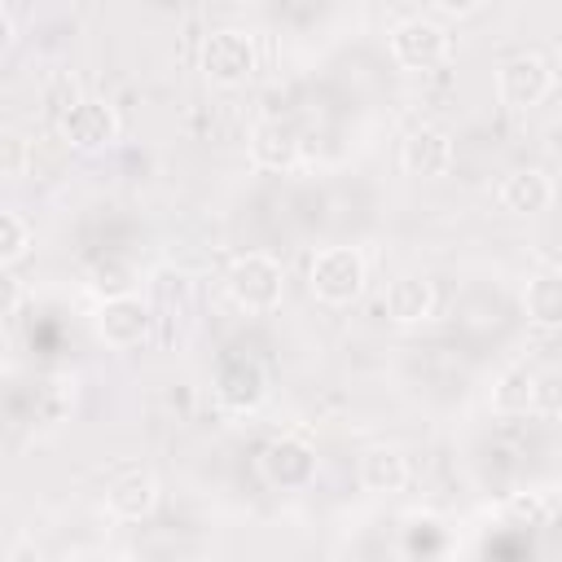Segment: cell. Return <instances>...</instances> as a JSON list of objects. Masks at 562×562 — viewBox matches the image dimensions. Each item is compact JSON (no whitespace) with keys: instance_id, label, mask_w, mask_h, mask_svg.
Listing matches in <instances>:
<instances>
[{"instance_id":"cell-1","label":"cell","mask_w":562,"mask_h":562,"mask_svg":"<svg viewBox=\"0 0 562 562\" xmlns=\"http://www.w3.org/2000/svg\"><path fill=\"white\" fill-rule=\"evenodd\" d=\"M364 281H369V268H364V255L356 246H325L307 263V285L329 307L356 303L364 294Z\"/></svg>"},{"instance_id":"cell-2","label":"cell","mask_w":562,"mask_h":562,"mask_svg":"<svg viewBox=\"0 0 562 562\" xmlns=\"http://www.w3.org/2000/svg\"><path fill=\"white\" fill-rule=\"evenodd\" d=\"M224 285H228V299L241 307V312H272L281 303V290H285V272L272 255H237L224 272Z\"/></svg>"},{"instance_id":"cell-3","label":"cell","mask_w":562,"mask_h":562,"mask_svg":"<svg viewBox=\"0 0 562 562\" xmlns=\"http://www.w3.org/2000/svg\"><path fill=\"white\" fill-rule=\"evenodd\" d=\"M259 70L255 35L246 31H211L202 40V75L211 88H241Z\"/></svg>"},{"instance_id":"cell-4","label":"cell","mask_w":562,"mask_h":562,"mask_svg":"<svg viewBox=\"0 0 562 562\" xmlns=\"http://www.w3.org/2000/svg\"><path fill=\"white\" fill-rule=\"evenodd\" d=\"M119 110L110 105V101H101V97H79V101H70L66 110H61V119H57V132H61V140L70 145V149H79V154H101V149H110L114 140H119Z\"/></svg>"},{"instance_id":"cell-5","label":"cell","mask_w":562,"mask_h":562,"mask_svg":"<svg viewBox=\"0 0 562 562\" xmlns=\"http://www.w3.org/2000/svg\"><path fill=\"white\" fill-rule=\"evenodd\" d=\"M97 338L114 351H132V347H145L149 334H154V307L136 294H119V299H101L97 316Z\"/></svg>"},{"instance_id":"cell-6","label":"cell","mask_w":562,"mask_h":562,"mask_svg":"<svg viewBox=\"0 0 562 562\" xmlns=\"http://www.w3.org/2000/svg\"><path fill=\"white\" fill-rule=\"evenodd\" d=\"M259 474L277 492H303L316 479V448L299 435H281L259 452Z\"/></svg>"},{"instance_id":"cell-7","label":"cell","mask_w":562,"mask_h":562,"mask_svg":"<svg viewBox=\"0 0 562 562\" xmlns=\"http://www.w3.org/2000/svg\"><path fill=\"white\" fill-rule=\"evenodd\" d=\"M391 57L400 70H435L448 57V31L430 18H404L386 35Z\"/></svg>"},{"instance_id":"cell-8","label":"cell","mask_w":562,"mask_h":562,"mask_svg":"<svg viewBox=\"0 0 562 562\" xmlns=\"http://www.w3.org/2000/svg\"><path fill=\"white\" fill-rule=\"evenodd\" d=\"M549 88H553V70H549V61L536 57V53H518V57L501 61V70H496V97H501V105H509V110H531V105H540V101L549 97Z\"/></svg>"},{"instance_id":"cell-9","label":"cell","mask_w":562,"mask_h":562,"mask_svg":"<svg viewBox=\"0 0 562 562\" xmlns=\"http://www.w3.org/2000/svg\"><path fill=\"white\" fill-rule=\"evenodd\" d=\"M215 400L224 413H255L268 400V373L250 356H228L215 369Z\"/></svg>"},{"instance_id":"cell-10","label":"cell","mask_w":562,"mask_h":562,"mask_svg":"<svg viewBox=\"0 0 562 562\" xmlns=\"http://www.w3.org/2000/svg\"><path fill=\"white\" fill-rule=\"evenodd\" d=\"M400 167H404L408 176H417V180L443 176V171L452 167V136H448L443 127H430V123L413 127V132L404 136V145H400Z\"/></svg>"},{"instance_id":"cell-11","label":"cell","mask_w":562,"mask_h":562,"mask_svg":"<svg viewBox=\"0 0 562 562\" xmlns=\"http://www.w3.org/2000/svg\"><path fill=\"white\" fill-rule=\"evenodd\" d=\"M154 505H158V479L149 470H136V465L119 470L105 487V509L119 522H140L154 514Z\"/></svg>"},{"instance_id":"cell-12","label":"cell","mask_w":562,"mask_h":562,"mask_svg":"<svg viewBox=\"0 0 562 562\" xmlns=\"http://www.w3.org/2000/svg\"><path fill=\"white\" fill-rule=\"evenodd\" d=\"M553 198H558L553 180H549L544 171H536V167L509 171V176L501 180V189H496V202H501V211H509V215H540V211L553 206Z\"/></svg>"},{"instance_id":"cell-13","label":"cell","mask_w":562,"mask_h":562,"mask_svg":"<svg viewBox=\"0 0 562 562\" xmlns=\"http://www.w3.org/2000/svg\"><path fill=\"white\" fill-rule=\"evenodd\" d=\"M299 145H303L299 132H294L290 123H281V119L255 123V132H250V140H246L250 162L263 167V171H290V167L299 162Z\"/></svg>"},{"instance_id":"cell-14","label":"cell","mask_w":562,"mask_h":562,"mask_svg":"<svg viewBox=\"0 0 562 562\" xmlns=\"http://www.w3.org/2000/svg\"><path fill=\"white\" fill-rule=\"evenodd\" d=\"M435 285L426 281V277H395L391 285H386V299H382V307H386V321H395V325H422V321H430L435 316Z\"/></svg>"},{"instance_id":"cell-15","label":"cell","mask_w":562,"mask_h":562,"mask_svg":"<svg viewBox=\"0 0 562 562\" xmlns=\"http://www.w3.org/2000/svg\"><path fill=\"white\" fill-rule=\"evenodd\" d=\"M356 479H360V487L373 492V496H395V492H404V483H408V461H404L400 448L378 443V448H364V452H360Z\"/></svg>"},{"instance_id":"cell-16","label":"cell","mask_w":562,"mask_h":562,"mask_svg":"<svg viewBox=\"0 0 562 562\" xmlns=\"http://www.w3.org/2000/svg\"><path fill=\"white\" fill-rule=\"evenodd\" d=\"M522 312L531 325L540 329H558L562 325V268H544L527 281L522 290Z\"/></svg>"},{"instance_id":"cell-17","label":"cell","mask_w":562,"mask_h":562,"mask_svg":"<svg viewBox=\"0 0 562 562\" xmlns=\"http://www.w3.org/2000/svg\"><path fill=\"white\" fill-rule=\"evenodd\" d=\"M536 382H540V378H536L527 364L505 369V373L496 378V386H492V408L505 413V417L531 413V408H536Z\"/></svg>"},{"instance_id":"cell-18","label":"cell","mask_w":562,"mask_h":562,"mask_svg":"<svg viewBox=\"0 0 562 562\" xmlns=\"http://www.w3.org/2000/svg\"><path fill=\"white\" fill-rule=\"evenodd\" d=\"M88 290H92L97 299L132 294V290H136V268H132L127 259H119V255H105V259H97V263L88 268Z\"/></svg>"},{"instance_id":"cell-19","label":"cell","mask_w":562,"mask_h":562,"mask_svg":"<svg viewBox=\"0 0 562 562\" xmlns=\"http://www.w3.org/2000/svg\"><path fill=\"white\" fill-rule=\"evenodd\" d=\"M31 241H35V233H31V224L22 220V211H4V215H0V263L13 268V263L31 250Z\"/></svg>"},{"instance_id":"cell-20","label":"cell","mask_w":562,"mask_h":562,"mask_svg":"<svg viewBox=\"0 0 562 562\" xmlns=\"http://www.w3.org/2000/svg\"><path fill=\"white\" fill-rule=\"evenodd\" d=\"M505 514H509L514 527H540L544 522V501L540 496H514L505 505Z\"/></svg>"},{"instance_id":"cell-21","label":"cell","mask_w":562,"mask_h":562,"mask_svg":"<svg viewBox=\"0 0 562 562\" xmlns=\"http://www.w3.org/2000/svg\"><path fill=\"white\" fill-rule=\"evenodd\" d=\"M435 4V13H443V18H470L474 9H483V0H430Z\"/></svg>"},{"instance_id":"cell-22","label":"cell","mask_w":562,"mask_h":562,"mask_svg":"<svg viewBox=\"0 0 562 562\" xmlns=\"http://www.w3.org/2000/svg\"><path fill=\"white\" fill-rule=\"evenodd\" d=\"M4 290H9V299H4V316L13 321V316H18V303H22V290H18L13 277H4Z\"/></svg>"},{"instance_id":"cell-23","label":"cell","mask_w":562,"mask_h":562,"mask_svg":"<svg viewBox=\"0 0 562 562\" xmlns=\"http://www.w3.org/2000/svg\"><path fill=\"white\" fill-rule=\"evenodd\" d=\"M13 31H18V22H13V4H4V48H9L13 40H18Z\"/></svg>"},{"instance_id":"cell-24","label":"cell","mask_w":562,"mask_h":562,"mask_svg":"<svg viewBox=\"0 0 562 562\" xmlns=\"http://www.w3.org/2000/svg\"><path fill=\"white\" fill-rule=\"evenodd\" d=\"M544 136H549V149H553V154H562V119H558V123H549V132H544Z\"/></svg>"}]
</instances>
